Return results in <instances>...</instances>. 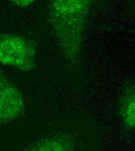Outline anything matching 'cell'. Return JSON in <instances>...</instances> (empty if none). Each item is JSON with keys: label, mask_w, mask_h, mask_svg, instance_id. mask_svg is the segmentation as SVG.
Returning a JSON list of instances; mask_svg holds the SVG:
<instances>
[{"label": "cell", "mask_w": 135, "mask_h": 151, "mask_svg": "<svg viewBox=\"0 0 135 151\" xmlns=\"http://www.w3.org/2000/svg\"><path fill=\"white\" fill-rule=\"evenodd\" d=\"M95 1L53 0L48 4V20L60 48L69 63L79 61L83 32Z\"/></svg>", "instance_id": "obj_1"}, {"label": "cell", "mask_w": 135, "mask_h": 151, "mask_svg": "<svg viewBox=\"0 0 135 151\" xmlns=\"http://www.w3.org/2000/svg\"><path fill=\"white\" fill-rule=\"evenodd\" d=\"M38 46L32 40L22 36L0 33V63L23 72L36 68Z\"/></svg>", "instance_id": "obj_2"}, {"label": "cell", "mask_w": 135, "mask_h": 151, "mask_svg": "<svg viewBox=\"0 0 135 151\" xmlns=\"http://www.w3.org/2000/svg\"><path fill=\"white\" fill-rule=\"evenodd\" d=\"M25 111L23 94L0 68V124L18 119Z\"/></svg>", "instance_id": "obj_3"}, {"label": "cell", "mask_w": 135, "mask_h": 151, "mask_svg": "<svg viewBox=\"0 0 135 151\" xmlns=\"http://www.w3.org/2000/svg\"><path fill=\"white\" fill-rule=\"evenodd\" d=\"M25 151H77V143L71 135L59 132L42 137Z\"/></svg>", "instance_id": "obj_4"}, {"label": "cell", "mask_w": 135, "mask_h": 151, "mask_svg": "<svg viewBox=\"0 0 135 151\" xmlns=\"http://www.w3.org/2000/svg\"><path fill=\"white\" fill-rule=\"evenodd\" d=\"M135 87L131 86L123 91L119 102V113L124 126L128 130L135 128Z\"/></svg>", "instance_id": "obj_5"}, {"label": "cell", "mask_w": 135, "mask_h": 151, "mask_svg": "<svg viewBox=\"0 0 135 151\" xmlns=\"http://www.w3.org/2000/svg\"><path fill=\"white\" fill-rule=\"evenodd\" d=\"M12 4L16 5L19 7H27L30 6L34 2L33 0H15V1H11Z\"/></svg>", "instance_id": "obj_6"}]
</instances>
